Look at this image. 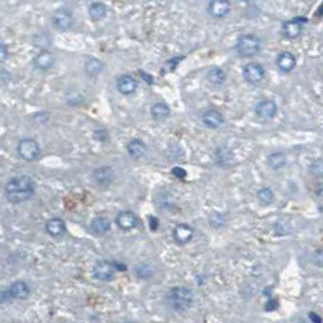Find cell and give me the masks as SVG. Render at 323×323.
Masks as SVG:
<instances>
[{
    "label": "cell",
    "mask_w": 323,
    "mask_h": 323,
    "mask_svg": "<svg viewBox=\"0 0 323 323\" xmlns=\"http://www.w3.org/2000/svg\"><path fill=\"white\" fill-rule=\"evenodd\" d=\"M5 195L10 203L20 204L29 200L34 195V183L28 176H17L5 186Z\"/></svg>",
    "instance_id": "1"
},
{
    "label": "cell",
    "mask_w": 323,
    "mask_h": 323,
    "mask_svg": "<svg viewBox=\"0 0 323 323\" xmlns=\"http://www.w3.org/2000/svg\"><path fill=\"white\" fill-rule=\"evenodd\" d=\"M167 301L170 306L176 311H186L193 302V293L191 289L184 287L172 288L167 293Z\"/></svg>",
    "instance_id": "2"
},
{
    "label": "cell",
    "mask_w": 323,
    "mask_h": 323,
    "mask_svg": "<svg viewBox=\"0 0 323 323\" xmlns=\"http://www.w3.org/2000/svg\"><path fill=\"white\" fill-rule=\"evenodd\" d=\"M261 49L260 39L254 34H244L239 37L236 44V50L241 58H253Z\"/></svg>",
    "instance_id": "3"
},
{
    "label": "cell",
    "mask_w": 323,
    "mask_h": 323,
    "mask_svg": "<svg viewBox=\"0 0 323 323\" xmlns=\"http://www.w3.org/2000/svg\"><path fill=\"white\" fill-rule=\"evenodd\" d=\"M17 152L24 161H34L41 156V147L38 143L31 138H24L20 140L17 145Z\"/></svg>",
    "instance_id": "4"
},
{
    "label": "cell",
    "mask_w": 323,
    "mask_h": 323,
    "mask_svg": "<svg viewBox=\"0 0 323 323\" xmlns=\"http://www.w3.org/2000/svg\"><path fill=\"white\" fill-rule=\"evenodd\" d=\"M306 17H295V19L289 20V21L283 23V36L287 39H297L301 36L302 33V27L304 23H306Z\"/></svg>",
    "instance_id": "5"
},
{
    "label": "cell",
    "mask_w": 323,
    "mask_h": 323,
    "mask_svg": "<svg viewBox=\"0 0 323 323\" xmlns=\"http://www.w3.org/2000/svg\"><path fill=\"white\" fill-rule=\"evenodd\" d=\"M277 104L276 102L271 99H262L256 104L255 107V115L258 116V120L262 121H270L277 113Z\"/></svg>",
    "instance_id": "6"
},
{
    "label": "cell",
    "mask_w": 323,
    "mask_h": 323,
    "mask_svg": "<svg viewBox=\"0 0 323 323\" xmlns=\"http://www.w3.org/2000/svg\"><path fill=\"white\" fill-rule=\"evenodd\" d=\"M243 76L246 82L251 83V85H256V83H260L261 81L263 80V77H265V70H263L261 64L249 63L244 66Z\"/></svg>",
    "instance_id": "7"
},
{
    "label": "cell",
    "mask_w": 323,
    "mask_h": 323,
    "mask_svg": "<svg viewBox=\"0 0 323 323\" xmlns=\"http://www.w3.org/2000/svg\"><path fill=\"white\" fill-rule=\"evenodd\" d=\"M113 177H115V173H113L112 169L108 166H103L99 167V169L95 170L92 174V179L94 182L95 186L100 187V188H108L110 187V184L112 183Z\"/></svg>",
    "instance_id": "8"
},
{
    "label": "cell",
    "mask_w": 323,
    "mask_h": 323,
    "mask_svg": "<svg viewBox=\"0 0 323 323\" xmlns=\"http://www.w3.org/2000/svg\"><path fill=\"white\" fill-rule=\"evenodd\" d=\"M53 24L56 29L60 31H67L73 23L72 14L67 9H58L53 14Z\"/></svg>",
    "instance_id": "9"
},
{
    "label": "cell",
    "mask_w": 323,
    "mask_h": 323,
    "mask_svg": "<svg viewBox=\"0 0 323 323\" xmlns=\"http://www.w3.org/2000/svg\"><path fill=\"white\" fill-rule=\"evenodd\" d=\"M93 275L97 280H103V282L111 280L115 275V265L108 261H100L93 268Z\"/></svg>",
    "instance_id": "10"
},
{
    "label": "cell",
    "mask_w": 323,
    "mask_h": 323,
    "mask_svg": "<svg viewBox=\"0 0 323 323\" xmlns=\"http://www.w3.org/2000/svg\"><path fill=\"white\" fill-rule=\"evenodd\" d=\"M276 64H277L278 68L282 72L289 73L297 66V58L290 51H282V53L278 54L277 59H276Z\"/></svg>",
    "instance_id": "11"
},
{
    "label": "cell",
    "mask_w": 323,
    "mask_h": 323,
    "mask_svg": "<svg viewBox=\"0 0 323 323\" xmlns=\"http://www.w3.org/2000/svg\"><path fill=\"white\" fill-rule=\"evenodd\" d=\"M138 217L132 211H121L116 217V223L123 231H129L138 226Z\"/></svg>",
    "instance_id": "12"
},
{
    "label": "cell",
    "mask_w": 323,
    "mask_h": 323,
    "mask_svg": "<svg viewBox=\"0 0 323 323\" xmlns=\"http://www.w3.org/2000/svg\"><path fill=\"white\" fill-rule=\"evenodd\" d=\"M201 120H203V123L206 127L213 128V129H217V128H219L224 123L223 115L219 111L215 110V108L205 111L203 116H201Z\"/></svg>",
    "instance_id": "13"
},
{
    "label": "cell",
    "mask_w": 323,
    "mask_h": 323,
    "mask_svg": "<svg viewBox=\"0 0 323 323\" xmlns=\"http://www.w3.org/2000/svg\"><path fill=\"white\" fill-rule=\"evenodd\" d=\"M54 64H55V56L49 50H42L34 58V66L41 71L50 70Z\"/></svg>",
    "instance_id": "14"
},
{
    "label": "cell",
    "mask_w": 323,
    "mask_h": 323,
    "mask_svg": "<svg viewBox=\"0 0 323 323\" xmlns=\"http://www.w3.org/2000/svg\"><path fill=\"white\" fill-rule=\"evenodd\" d=\"M117 90L123 95H129L133 94L137 89V81L129 75H122L117 78Z\"/></svg>",
    "instance_id": "15"
},
{
    "label": "cell",
    "mask_w": 323,
    "mask_h": 323,
    "mask_svg": "<svg viewBox=\"0 0 323 323\" xmlns=\"http://www.w3.org/2000/svg\"><path fill=\"white\" fill-rule=\"evenodd\" d=\"M231 11V1L229 0H211L209 4V12L216 19H221L228 15Z\"/></svg>",
    "instance_id": "16"
},
{
    "label": "cell",
    "mask_w": 323,
    "mask_h": 323,
    "mask_svg": "<svg viewBox=\"0 0 323 323\" xmlns=\"http://www.w3.org/2000/svg\"><path fill=\"white\" fill-rule=\"evenodd\" d=\"M194 236V231L191 226L188 224H178L176 228L173 229V238L176 243L184 245V244L189 243Z\"/></svg>",
    "instance_id": "17"
},
{
    "label": "cell",
    "mask_w": 323,
    "mask_h": 323,
    "mask_svg": "<svg viewBox=\"0 0 323 323\" xmlns=\"http://www.w3.org/2000/svg\"><path fill=\"white\" fill-rule=\"evenodd\" d=\"M9 294L10 297L14 298V299L24 300L31 294V289H29L28 284H27L26 282H23V280H16V282H14L10 285Z\"/></svg>",
    "instance_id": "18"
},
{
    "label": "cell",
    "mask_w": 323,
    "mask_h": 323,
    "mask_svg": "<svg viewBox=\"0 0 323 323\" xmlns=\"http://www.w3.org/2000/svg\"><path fill=\"white\" fill-rule=\"evenodd\" d=\"M45 229L51 237L58 238V237H61L66 232V224L64 219L59 218V217H54V218H50L46 222Z\"/></svg>",
    "instance_id": "19"
},
{
    "label": "cell",
    "mask_w": 323,
    "mask_h": 323,
    "mask_svg": "<svg viewBox=\"0 0 323 323\" xmlns=\"http://www.w3.org/2000/svg\"><path fill=\"white\" fill-rule=\"evenodd\" d=\"M90 229L97 236H104L110 229V221L104 216L95 217L92 221V223H90Z\"/></svg>",
    "instance_id": "20"
},
{
    "label": "cell",
    "mask_w": 323,
    "mask_h": 323,
    "mask_svg": "<svg viewBox=\"0 0 323 323\" xmlns=\"http://www.w3.org/2000/svg\"><path fill=\"white\" fill-rule=\"evenodd\" d=\"M127 151L134 159H139L147 151V147L140 139H132L127 144Z\"/></svg>",
    "instance_id": "21"
},
{
    "label": "cell",
    "mask_w": 323,
    "mask_h": 323,
    "mask_svg": "<svg viewBox=\"0 0 323 323\" xmlns=\"http://www.w3.org/2000/svg\"><path fill=\"white\" fill-rule=\"evenodd\" d=\"M88 11H89V16L92 17V20H94V21H100V20H103L105 16H107L108 6L100 1H95L93 2V4H90Z\"/></svg>",
    "instance_id": "22"
},
{
    "label": "cell",
    "mask_w": 323,
    "mask_h": 323,
    "mask_svg": "<svg viewBox=\"0 0 323 323\" xmlns=\"http://www.w3.org/2000/svg\"><path fill=\"white\" fill-rule=\"evenodd\" d=\"M104 68V64L95 58H89L86 61V72L90 77H95L99 75Z\"/></svg>",
    "instance_id": "23"
},
{
    "label": "cell",
    "mask_w": 323,
    "mask_h": 323,
    "mask_svg": "<svg viewBox=\"0 0 323 323\" xmlns=\"http://www.w3.org/2000/svg\"><path fill=\"white\" fill-rule=\"evenodd\" d=\"M170 108L167 107L165 103H156L151 107V110H150V113H151L152 118L154 120H165L170 116Z\"/></svg>",
    "instance_id": "24"
},
{
    "label": "cell",
    "mask_w": 323,
    "mask_h": 323,
    "mask_svg": "<svg viewBox=\"0 0 323 323\" xmlns=\"http://www.w3.org/2000/svg\"><path fill=\"white\" fill-rule=\"evenodd\" d=\"M208 80L211 85L214 86H222L226 81V73L223 72V70H221L219 67H213L209 70L208 72Z\"/></svg>",
    "instance_id": "25"
},
{
    "label": "cell",
    "mask_w": 323,
    "mask_h": 323,
    "mask_svg": "<svg viewBox=\"0 0 323 323\" xmlns=\"http://www.w3.org/2000/svg\"><path fill=\"white\" fill-rule=\"evenodd\" d=\"M268 166L271 167L272 170H280L282 167L285 166L287 164V157L283 152H273L268 156Z\"/></svg>",
    "instance_id": "26"
},
{
    "label": "cell",
    "mask_w": 323,
    "mask_h": 323,
    "mask_svg": "<svg viewBox=\"0 0 323 323\" xmlns=\"http://www.w3.org/2000/svg\"><path fill=\"white\" fill-rule=\"evenodd\" d=\"M258 200L261 201L265 205H268L273 201V193L270 188H262L258 191Z\"/></svg>",
    "instance_id": "27"
},
{
    "label": "cell",
    "mask_w": 323,
    "mask_h": 323,
    "mask_svg": "<svg viewBox=\"0 0 323 323\" xmlns=\"http://www.w3.org/2000/svg\"><path fill=\"white\" fill-rule=\"evenodd\" d=\"M311 173L316 177H323V160H316L311 165Z\"/></svg>",
    "instance_id": "28"
},
{
    "label": "cell",
    "mask_w": 323,
    "mask_h": 323,
    "mask_svg": "<svg viewBox=\"0 0 323 323\" xmlns=\"http://www.w3.org/2000/svg\"><path fill=\"white\" fill-rule=\"evenodd\" d=\"M137 273L140 278H148L152 275V270L149 265H139L137 267Z\"/></svg>",
    "instance_id": "29"
},
{
    "label": "cell",
    "mask_w": 323,
    "mask_h": 323,
    "mask_svg": "<svg viewBox=\"0 0 323 323\" xmlns=\"http://www.w3.org/2000/svg\"><path fill=\"white\" fill-rule=\"evenodd\" d=\"M9 58V50H7L6 45L4 44H0V64L5 63Z\"/></svg>",
    "instance_id": "30"
},
{
    "label": "cell",
    "mask_w": 323,
    "mask_h": 323,
    "mask_svg": "<svg viewBox=\"0 0 323 323\" xmlns=\"http://www.w3.org/2000/svg\"><path fill=\"white\" fill-rule=\"evenodd\" d=\"M172 173H173L177 178H184V177L187 176V172L184 171L182 167H174V169L172 170Z\"/></svg>",
    "instance_id": "31"
},
{
    "label": "cell",
    "mask_w": 323,
    "mask_h": 323,
    "mask_svg": "<svg viewBox=\"0 0 323 323\" xmlns=\"http://www.w3.org/2000/svg\"><path fill=\"white\" fill-rule=\"evenodd\" d=\"M315 262L323 267V250H317L315 253Z\"/></svg>",
    "instance_id": "32"
},
{
    "label": "cell",
    "mask_w": 323,
    "mask_h": 323,
    "mask_svg": "<svg viewBox=\"0 0 323 323\" xmlns=\"http://www.w3.org/2000/svg\"><path fill=\"white\" fill-rule=\"evenodd\" d=\"M149 223H150V228H151L152 231H156L157 227H159V221H157L156 217L150 216L149 217Z\"/></svg>",
    "instance_id": "33"
},
{
    "label": "cell",
    "mask_w": 323,
    "mask_h": 323,
    "mask_svg": "<svg viewBox=\"0 0 323 323\" xmlns=\"http://www.w3.org/2000/svg\"><path fill=\"white\" fill-rule=\"evenodd\" d=\"M310 317H311V320H312V321H314V322H316V323H322L321 319H320V317L317 316L316 314H310Z\"/></svg>",
    "instance_id": "34"
}]
</instances>
